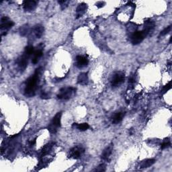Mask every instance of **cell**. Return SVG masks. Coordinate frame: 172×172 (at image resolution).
I'll use <instances>...</instances> for the list:
<instances>
[{
	"mask_svg": "<svg viewBox=\"0 0 172 172\" xmlns=\"http://www.w3.org/2000/svg\"><path fill=\"white\" fill-rule=\"evenodd\" d=\"M171 40H172V37H170V44H171Z\"/></svg>",
	"mask_w": 172,
	"mask_h": 172,
	"instance_id": "cell-31",
	"label": "cell"
},
{
	"mask_svg": "<svg viewBox=\"0 0 172 172\" xmlns=\"http://www.w3.org/2000/svg\"><path fill=\"white\" fill-rule=\"evenodd\" d=\"M14 26V22L10 19L5 16L1 19V24H0V29H1V35H5L7 34V32L10 29Z\"/></svg>",
	"mask_w": 172,
	"mask_h": 172,
	"instance_id": "cell-5",
	"label": "cell"
},
{
	"mask_svg": "<svg viewBox=\"0 0 172 172\" xmlns=\"http://www.w3.org/2000/svg\"><path fill=\"white\" fill-rule=\"evenodd\" d=\"M33 34L37 38H40L44 33V27L40 24H37L32 29Z\"/></svg>",
	"mask_w": 172,
	"mask_h": 172,
	"instance_id": "cell-11",
	"label": "cell"
},
{
	"mask_svg": "<svg viewBox=\"0 0 172 172\" xmlns=\"http://www.w3.org/2000/svg\"><path fill=\"white\" fill-rule=\"evenodd\" d=\"M155 26V24L153 21L147 20L145 22V28L143 30H145L148 34H150L151 32H153V30H154Z\"/></svg>",
	"mask_w": 172,
	"mask_h": 172,
	"instance_id": "cell-18",
	"label": "cell"
},
{
	"mask_svg": "<svg viewBox=\"0 0 172 172\" xmlns=\"http://www.w3.org/2000/svg\"><path fill=\"white\" fill-rule=\"evenodd\" d=\"M149 34L145 30H141V31H136L132 34L130 37V42L134 45L140 44L143 42V40L147 37Z\"/></svg>",
	"mask_w": 172,
	"mask_h": 172,
	"instance_id": "cell-4",
	"label": "cell"
},
{
	"mask_svg": "<svg viewBox=\"0 0 172 172\" xmlns=\"http://www.w3.org/2000/svg\"><path fill=\"white\" fill-rule=\"evenodd\" d=\"M43 50L42 49H38L35 51L34 54H33V57L32 59V62L33 64H37L38 62L39 61L41 57L43 56Z\"/></svg>",
	"mask_w": 172,
	"mask_h": 172,
	"instance_id": "cell-16",
	"label": "cell"
},
{
	"mask_svg": "<svg viewBox=\"0 0 172 172\" xmlns=\"http://www.w3.org/2000/svg\"><path fill=\"white\" fill-rule=\"evenodd\" d=\"M30 57V55L24 52V54L18 59L16 63H17L19 69H20L21 71H24L25 69H26L28 64V60Z\"/></svg>",
	"mask_w": 172,
	"mask_h": 172,
	"instance_id": "cell-8",
	"label": "cell"
},
{
	"mask_svg": "<svg viewBox=\"0 0 172 172\" xmlns=\"http://www.w3.org/2000/svg\"><path fill=\"white\" fill-rule=\"evenodd\" d=\"M94 171H106V165L104 164H100L99 166H98L95 170H93Z\"/></svg>",
	"mask_w": 172,
	"mask_h": 172,
	"instance_id": "cell-25",
	"label": "cell"
},
{
	"mask_svg": "<svg viewBox=\"0 0 172 172\" xmlns=\"http://www.w3.org/2000/svg\"><path fill=\"white\" fill-rule=\"evenodd\" d=\"M34 51H34V46H31V45H29V46H28L26 47V49H25L24 52H25V53H26L27 55H30V56L31 57L32 55H33V54H34Z\"/></svg>",
	"mask_w": 172,
	"mask_h": 172,
	"instance_id": "cell-21",
	"label": "cell"
},
{
	"mask_svg": "<svg viewBox=\"0 0 172 172\" xmlns=\"http://www.w3.org/2000/svg\"><path fill=\"white\" fill-rule=\"evenodd\" d=\"M124 115H125V112H122V111L116 112L112 117V123L114 124H117L118 123H120V122L123 120V119L124 118Z\"/></svg>",
	"mask_w": 172,
	"mask_h": 172,
	"instance_id": "cell-12",
	"label": "cell"
},
{
	"mask_svg": "<svg viewBox=\"0 0 172 172\" xmlns=\"http://www.w3.org/2000/svg\"><path fill=\"white\" fill-rule=\"evenodd\" d=\"M135 77L134 76H131L130 77L129 81V85L132 86L135 84Z\"/></svg>",
	"mask_w": 172,
	"mask_h": 172,
	"instance_id": "cell-28",
	"label": "cell"
},
{
	"mask_svg": "<svg viewBox=\"0 0 172 172\" xmlns=\"http://www.w3.org/2000/svg\"><path fill=\"white\" fill-rule=\"evenodd\" d=\"M155 163V159H147L145 160H143L142 162L140 163V168L144 169V168H148L151 167Z\"/></svg>",
	"mask_w": 172,
	"mask_h": 172,
	"instance_id": "cell-17",
	"label": "cell"
},
{
	"mask_svg": "<svg viewBox=\"0 0 172 172\" xmlns=\"http://www.w3.org/2000/svg\"><path fill=\"white\" fill-rule=\"evenodd\" d=\"M73 127H76L80 131H85L90 128V125L87 123H81V124H77V123H73Z\"/></svg>",
	"mask_w": 172,
	"mask_h": 172,
	"instance_id": "cell-19",
	"label": "cell"
},
{
	"mask_svg": "<svg viewBox=\"0 0 172 172\" xmlns=\"http://www.w3.org/2000/svg\"><path fill=\"white\" fill-rule=\"evenodd\" d=\"M28 32V27L27 25H25V26H22L20 28V34L22 36H25L26 35Z\"/></svg>",
	"mask_w": 172,
	"mask_h": 172,
	"instance_id": "cell-23",
	"label": "cell"
},
{
	"mask_svg": "<svg viewBox=\"0 0 172 172\" xmlns=\"http://www.w3.org/2000/svg\"><path fill=\"white\" fill-rule=\"evenodd\" d=\"M105 4V3L104 2H102V1H99L98 2V4H97V6H98V7H104V5Z\"/></svg>",
	"mask_w": 172,
	"mask_h": 172,
	"instance_id": "cell-29",
	"label": "cell"
},
{
	"mask_svg": "<svg viewBox=\"0 0 172 172\" xmlns=\"http://www.w3.org/2000/svg\"><path fill=\"white\" fill-rule=\"evenodd\" d=\"M52 147H53V144H47L46 145L44 146V147L43 148V151H42V154L43 155H44L46 154H48L51 151V149L52 148Z\"/></svg>",
	"mask_w": 172,
	"mask_h": 172,
	"instance_id": "cell-20",
	"label": "cell"
},
{
	"mask_svg": "<svg viewBox=\"0 0 172 172\" xmlns=\"http://www.w3.org/2000/svg\"><path fill=\"white\" fill-rule=\"evenodd\" d=\"M36 143V140H33L31 142H30V145H34Z\"/></svg>",
	"mask_w": 172,
	"mask_h": 172,
	"instance_id": "cell-30",
	"label": "cell"
},
{
	"mask_svg": "<svg viewBox=\"0 0 172 172\" xmlns=\"http://www.w3.org/2000/svg\"><path fill=\"white\" fill-rule=\"evenodd\" d=\"M171 87V82H170L167 85L164 86V87L163 88V91H162L163 93H165L167 92V91H168L170 90Z\"/></svg>",
	"mask_w": 172,
	"mask_h": 172,
	"instance_id": "cell-26",
	"label": "cell"
},
{
	"mask_svg": "<svg viewBox=\"0 0 172 172\" xmlns=\"http://www.w3.org/2000/svg\"><path fill=\"white\" fill-rule=\"evenodd\" d=\"M40 73L41 68L37 69L34 74L26 80L24 89V95L28 98H31L36 94L38 83H39Z\"/></svg>",
	"mask_w": 172,
	"mask_h": 172,
	"instance_id": "cell-1",
	"label": "cell"
},
{
	"mask_svg": "<svg viewBox=\"0 0 172 172\" xmlns=\"http://www.w3.org/2000/svg\"><path fill=\"white\" fill-rule=\"evenodd\" d=\"M89 63L88 59L84 56L78 55L76 58V65L78 68H84L87 66Z\"/></svg>",
	"mask_w": 172,
	"mask_h": 172,
	"instance_id": "cell-10",
	"label": "cell"
},
{
	"mask_svg": "<svg viewBox=\"0 0 172 172\" xmlns=\"http://www.w3.org/2000/svg\"><path fill=\"white\" fill-rule=\"evenodd\" d=\"M76 92V88L73 87H65L61 89L57 94V98L61 100H68L73 97Z\"/></svg>",
	"mask_w": 172,
	"mask_h": 172,
	"instance_id": "cell-2",
	"label": "cell"
},
{
	"mask_svg": "<svg viewBox=\"0 0 172 172\" xmlns=\"http://www.w3.org/2000/svg\"><path fill=\"white\" fill-rule=\"evenodd\" d=\"M85 151V149L82 146H76L72 148L69 152V157L77 159L82 156Z\"/></svg>",
	"mask_w": 172,
	"mask_h": 172,
	"instance_id": "cell-7",
	"label": "cell"
},
{
	"mask_svg": "<svg viewBox=\"0 0 172 172\" xmlns=\"http://www.w3.org/2000/svg\"><path fill=\"white\" fill-rule=\"evenodd\" d=\"M87 8V5L85 3H82L78 5L76 9V16L77 18H79L84 14Z\"/></svg>",
	"mask_w": 172,
	"mask_h": 172,
	"instance_id": "cell-13",
	"label": "cell"
},
{
	"mask_svg": "<svg viewBox=\"0 0 172 172\" xmlns=\"http://www.w3.org/2000/svg\"><path fill=\"white\" fill-rule=\"evenodd\" d=\"M37 7V2L36 1H24L23 2L24 10L28 12H32Z\"/></svg>",
	"mask_w": 172,
	"mask_h": 172,
	"instance_id": "cell-9",
	"label": "cell"
},
{
	"mask_svg": "<svg viewBox=\"0 0 172 172\" xmlns=\"http://www.w3.org/2000/svg\"><path fill=\"white\" fill-rule=\"evenodd\" d=\"M40 97H41V98H43V99H48L50 98V94L49 93V92L43 91L40 95Z\"/></svg>",
	"mask_w": 172,
	"mask_h": 172,
	"instance_id": "cell-27",
	"label": "cell"
},
{
	"mask_svg": "<svg viewBox=\"0 0 172 172\" xmlns=\"http://www.w3.org/2000/svg\"><path fill=\"white\" fill-rule=\"evenodd\" d=\"M170 145H171L170 140L168 138H165V139L163 141V142L162 144V146H161V147H162V149H167L168 147H170Z\"/></svg>",
	"mask_w": 172,
	"mask_h": 172,
	"instance_id": "cell-22",
	"label": "cell"
},
{
	"mask_svg": "<svg viewBox=\"0 0 172 172\" xmlns=\"http://www.w3.org/2000/svg\"><path fill=\"white\" fill-rule=\"evenodd\" d=\"M113 150V147L112 145H110L104 149L103 153H102V159L106 161V162H109L110 161V157L112 155Z\"/></svg>",
	"mask_w": 172,
	"mask_h": 172,
	"instance_id": "cell-14",
	"label": "cell"
},
{
	"mask_svg": "<svg viewBox=\"0 0 172 172\" xmlns=\"http://www.w3.org/2000/svg\"><path fill=\"white\" fill-rule=\"evenodd\" d=\"M124 80H125V75L123 72H116L111 80V85H112V87H118L123 84Z\"/></svg>",
	"mask_w": 172,
	"mask_h": 172,
	"instance_id": "cell-6",
	"label": "cell"
},
{
	"mask_svg": "<svg viewBox=\"0 0 172 172\" xmlns=\"http://www.w3.org/2000/svg\"><path fill=\"white\" fill-rule=\"evenodd\" d=\"M61 116H62V112H58L56 115H55L51 123H50L49 126H48V130L52 134H55L57 132L58 129L61 126Z\"/></svg>",
	"mask_w": 172,
	"mask_h": 172,
	"instance_id": "cell-3",
	"label": "cell"
},
{
	"mask_svg": "<svg viewBox=\"0 0 172 172\" xmlns=\"http://www.w3.org/2000/svg\"><path fill=\"white\" fill-rule=\"evenodd\" d=\"M171 26H168L167 28H165L164 30H162V31L161 32L160 36H162V37H163V36H165L166 34H168V33L171 31Z\"/></svg>",
	"mask_w": 172,
	"mask_h": 172,
	"instance_id": "cell-24",
	"label": "cell"
},
{
	"mask_svg": "<svg viewBox=\"0 0 172 172\" xmlns=\"http://www.w3.org/2000/svg\"><path fill=\"white\" fill-rule=\"evenodd\" d=\"M88 76L87 74L86 73H82L79 75L78 77H77V83L79 84L85 85H87L88 83Z\"/></svg>",
	"mask_w": 172,
	"mask_h": 172,
	"instance_id": "cell-15",
	"label": "cell"
}]
</instances>
